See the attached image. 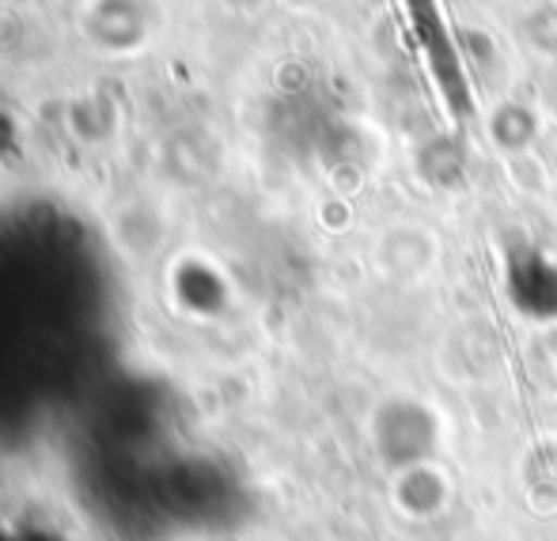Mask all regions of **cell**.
<instances>
[{"instance_id":"obj_1","label":"cell","mask_w":557,"mask_h":541,"mask_svg":"<svg viewBox=\"0 0 557 541\" xmlns=\"http://www.w3.org/2000/svg\"><path fill=\"white\" fill-rule=\"evenodd\" d=\"M403 4L413 20V35H418L421 50L429 53L436 76H441V88L451 96L455 110H467L470 106L467 80H462V73H459V58H455V46H451V38H447L441 12H436V0H403Z\"/></svg>"}]
</instances>
